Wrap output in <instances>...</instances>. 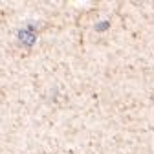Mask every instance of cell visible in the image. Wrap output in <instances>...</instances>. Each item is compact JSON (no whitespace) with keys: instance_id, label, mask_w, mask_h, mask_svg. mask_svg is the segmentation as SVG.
Segmentation results:
<instances>
[{"instance_id":"1","label":"cell","mask_w":154,"mask_h":154,"mask_svg":"<svg viewBox=\"0 0 154 154\" xmlns=\"http://www.w3.org/2000/svg\"><path fill=\"white\" fill-rule=\"evenodd\" d=\"M35 38H37V33L31 31V29H20V33H18V41H20L26 48H31Z\"/></svg>"}]
</instances>
